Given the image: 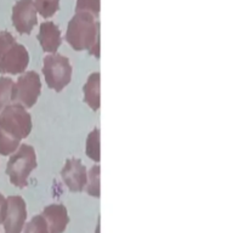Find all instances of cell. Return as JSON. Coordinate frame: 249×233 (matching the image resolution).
<instances>
[{
    "label": "cell",
    "mask_w": 249,
    "mask_h": 233,
    "mask_svg": "<svg viewBox=\"0 0 249 233\" xmlns=\"http://www.w3.org/2000/svg\"><path fill=\"white\" fill-rule=\"evenodd\" d=\"M31 130L32 118L26 107L19 103L7 104L0 112V154H12Z\"/></svg>",
    "instance_id": "1"
},
{
    "label": "cell",
    "mask_w": 249,
    "mask_h": 233,
    "mask_svg": "<svg viewBox=\"0 0 249 233\" xmlns=\"http://www.w3.org/2000/svg\"><path fill=\"white\" fill-rule=\"evenodd\" d=\"M100 23L96 17L88 12H75L66 31V41L75 51L88 50L100 56Z\"/></svg>",
    "instance_id": "2"
},
{
    "label": "cell",
    "mask_w": 249,
    "mask_h": 233,
    "mask_svg": "<svg viewBox=\"0 0 249 233\" xmlns=\"http://www.w3.org/2000/svg\"><path fill=\"white\" fill-rule=\"evenodd\" d=\"M29 63V53L7 31H0V74H19Z\"/></svg>",
    "instance_id": "3"
},
{
    "label": "cell",
    "mask_w": 249,
    "mask_h": 233,
    "mask_svg": "<svg viewBox=\"0 0 249 233\" xmlns=\"http://www.w3.org/2000/svg\"><path fill=\"white\" fill-rule=\"evenodd\" d=\"M36 167V153L29 145H19L10 157L6 166V174L15 187L23 188L28 184L31 172Z\"/></svg>",
    "instance_id": "4"
},
{
    "label": "cell",
    "mask_w": 249,
    "mask_h": 233,
    "mask_svg": "<svg viewBox=\"0 0 249 233\" xmlns=\"http://www.w3.org/2000/svg\"><path fill=\"white\" fill-rule=\"evenodd\" d=\"M43 74L51 90L60 92L72 80L73 68L70 60L61 53H51L44 57Z\"/></svg>",
    "instance_id": "5"
},
{
    "label": "cell",
    "mask_w": 249,
    "mask_h": 233,
    "mask_svg": "<svg viewBox=\"0 0 249 233\" xmlns=\"http://www.w3.org/2000/svg\"><path fill=\"white\" fill-rule=\"evenodd\" d=\"M41 91V82L39 74L34 70H28L19 75L12 89V102L31 108L38 101Z\"/></svg>",
    "instance_id": "6"
},
{
    "label": "cell",
    "mask_w": 249,
    "mask_h": 233,
    "mask_svg": "<svg viewBox=\"0 0 249 233\" xmlns=\"http://www.w3.org/2000/svg\"><path fill=\"white\" fill-rule=\"evenodd\" d=\"M27 220V204L21 196L6 198V213L2 221L5 233H22Z\"/></svg>",
    "instance_id": "7"
},
{
    "label": "cell",
    "mask_w": 249,
    "mask_h": 233,
    "mask_svg": "<svg viewBox=\"0 0 249 233\" xmlns=\"http://www.w3.org/2000/svg\"><path fill=\"white\" fill-rule=\"evenodd\" d=\"M11 19L19 34H31L38 23V12L33 0H17L12 7Z\"/></svg>",
    "instance_id": "8"
},
{
    "label": "cell",
    "mask_w": 249,
    "mask_h": 233,
    "mask_svg": "<svg viewBox=\"0 0 249 233\" xmlns=\"http://www.w3.org/2000/svg\"><path fill=\"white\" fill-rule=\"evenodd\" d=\"M61 177L71 192H83L87 184V167L78 158H70L61 171Z\"/></svg>",
    "instance_id": "9"
},
{
    "label": "cell",
    "mask_w": 249,
    "mask_h": 233,
    "mask_svg": "<svg viewBox=\"0 0 249 233\" xmlns=\"http://www.w3.org/2000/svg\"><path fill=\"white\" fill-rule=\"evenodd\" d=\"M48 225L49 233H63L70 223L67 208L63 204H50L41 213Z\"/></svg>",
    "instance_id": "10"
},
{
    "label": "cell",
    "mask_w": 249,
    "mask_h": 233,
    "mask_svg": "<svg viewBox=\"0 0 249 233\" xmlns=\"http://www.w3.org/2000/svg\"><path fill=\"white\" fill-rule=\"evenodd\" d=\"M36 38L40 43L41 49L45 52L50 53H55L62 43L60 28L53 21H45L40 24V29H39Z\"/></svg>",
    "instance_id": "11"
},
{
    "label": "cell",
    "mask_w": 249,
    "mask_h": 233,
    "mask_svg": "<svg viewBox=\"0 0 249 233\" xmlns=\"http://www.w3.org/2000/svg\"><path fill=\"white\" fill-rule=\"evenodd\" d=\"M84 91V101L89 104L92 111L100 108V73H92L88 78L87 83L83 87Z\"/></svg>",
    "instance_id": "12"
},
{
    "label": "cell",
    "mask_w": 249,
    "mask_h": 233,
    "mask_svg": "<svg viewBox=\"0 0 249 233\" xmlns=\"http://www.w3.org/2000/svg\"><path fill=\"white\" fill-rule=\"evenodd\" d=\"M36 12L44 18H50L60 10V0H33Z\"/></svg>",
    "instance_id": "13"
},
{
    "label": "cell",
    "mask_w": 249,
    "mask_h": 233,
    "mask_svg": "<svg viewBox=\"0 0 249 233\" xmlns=\"http://www.w3.org/2000/svg\"><path fill=\"white\" fill-rule=\"evenodd\" d=\"M14 80L7 77H0V112L12 102Z\"/></svg>",
    "instance_id": "14"
},
{
    "label": "cell",
    "mask_w": 249,
    "mask_h": 233,
    "mask_svg": "<svg viewBox=\"0 0 249 233\" xmlns=\"http://www.w3.org/2000/svg\"><path fill=\"white\" fill-rule=\"evenodd\" d=\"M87 155L95 162H100V130L95 129L87 138Z\"/></svg>",
    "instance_id": "15"
},
{
    "label": "cell",
    "mask_w": 249,
    "mask_h": 233,
    "mask_svg": "<svg viewBox=\"0 0 249 233\" xmlns=\"http://www.w3.org/2000/svg\"><path fill=\"white\" fill-rule=\"evenodd\" d=\"M85 191L92 197H100V166L95 165L89 170Z\"/></svg>",
    "instance_id": "16"
},
{
    "label": "cell",
    "mask_w": 249,
    "mask_h": 233,
    "mask_svg": "<svg viewBox=\"0 0 249 233\" xmlns=\"http://www.w3.org/2000/svg\"><path fill=\"white\" fill-rule=\"evenodd\" d=\"M23 233H49L48 225L43 215H36L23 227Z\"/></svg>",
    "instance_id": "17"
},
{
    "label": "cell",
    "mask_w": 249,
    "mask_h": 233,
    "mask_svg": "<svg viewBox=\"0 0 249 233\" xmlns=\"http://www.w3.org/2000/svg\"><path fill=\"white\" fill-rule=\"evenodd\" d=\"M75 12H88L97 17L100 14V0H77Z\"/></svg>",
    "instance_id": "18"
},
{
    "label": "cell",
    "mask_w": 249,
    "mask_h": 233,
    "mask_svg": "<svg viewBox=\"0 0 249 233\" xmlns=\"http://www.w3.org/2000/svg\"><path fill=\"white\" fill-rule=\"evenodd\" d=\"M5 213H6V198L0 193V225H2V221L5 218Z\"/></svg>",
    "instance_id": "19"
}]
</instances>
